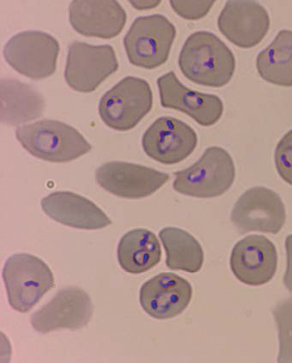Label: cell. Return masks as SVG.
Instances as JSON below:
<instances>
[{"label":"cell","instance_id":"1","mask_svg":"<svg viewBox=\"0 0 292 363\" xmlns=\"http://www.w3.org/2000/svg\"><path fill=\"white\" fill-rule=\"evenodd\" d=\"M179 65L187 79L218 89L232 79L236 60L231 49L219 37L211 32L198 31L185 40Z\"/></svg>","mask_w":292,"mask_h":363},{"label":"cell","instance_id":"2","mask_svg":"<svg viewBox=\"0 0 292 363\" xmlns=\"http://www.w3.org/2000/svg\"><path fill=\"white\" fill-rule=\"evenodd\" d=\"M16 138L31 155L52 163L72 162L92 150L75 128L51 119L18 127Z\"/></svg>","mask_w":292,"mask_h":363},{"label":"cell","instance_id":"3","mask_svg":"<svg viewBox=\"0 0 292 363\" xmlns=\"http://www.w3.org/2000/svg\"><path fill=\"white\" fill-rule=\"evenodd\" d=\"M174 175L172 186L176 192L191 197L213 198L223 195L232 186L236 169L228 151L210 147L194 164Z\"/></svg>","mask_w":292,"mask_h":363},{"label":"cell","instance_id":"4","mask_svg":"<svg viewBox=\"0 0 292 363\" xmlns=\"http://www.w3.org/2000/svg\"><path fill=\"white\" fill-rule=\"evenodd\" d=\"M3 279L11 308L22 313L30 312L55 286V277L47 264L26 253L7 259Z\"/></svg>","mask_w":292,"mask_h":363},{"label":"cell","instance_id":"5","mask_svg":"<svg viewBox=\"0 0 292 363\" xmlns=\"http://www.w3.org/2000/svg\"><path fill=\"white\" fill-rule=\"evenodd\" d=\"M176 35L175 26L166 16H140L123 38L130 63L147 69L159 67L169 57Z\"/></svg>","mask_w":292,"mask_h":363},{"label":"cell","instance_id":"6","mask_svg":"<svg viewBox=\"0 0 292 363\" xmlns=\"http://www.w3.org/2000/svg\"><path fill=\"white\" fill-rule=\"evenodd\" d=\"M153 92L146 80L126 77L102 96L99 114L111 129H133L153 107Z\"/></svg>","mask_w":292,"mask_h":363},{"label":"cell","instance_id":"7","mask_svg":"<svg viewBox=\"0 0 292 363\" xmlns=\"http://www.w3.org/2000/svg\"><path fill=\"white\" fill-rule=\"evenodd\" d=\"M60 43L43 31L28 30L11 37L4 48L8 64L21 75L43 80L55 74Z\"/></svg>","mask_w":292,"mask_h":363},{"label":"cell","instance_id":"8","mask_svg":"<svg viewBox=\"0 0 292 363\" xmlns=\"http://www.w3.org/2000/svg\"><path fill=\"white\" fill-rule=\"evenodd\" d=\"M118 69L112 45H93L74 41L69 44L64 79L69 88L91 93Z\"/></svg>","mask_w":292,"mask_h":363},{"label":"cell","instance_id":"9","mask_svg":"<svg viewBox=\"0 0 292 363\" xmlns=\"http://www.w3.org/2000/svg\"><path fill=\"white\" fill-rule=\"evenodd\" d=\"M231 220L240 234H277L286 220L285 205L276 192L265 187H254L237 200Z\"/></svg>","mask_w":292,"mask_h":363},{"label":"cell","instance_id":"10","mask_svg":"<svg viewBox=\"0 0 292 363\" xmlns=\"http://www.w3.org/2000/svg\"><path fill=\"white\" fill-rule=\"evenodd\" d=\"M94 305L88 293L79 287L62 289L55 298L31 316L36 332L48 333L60 329L79 330L92 319Z\"/></svg>","mask_w":292,"mask_h":363},{"label":"cell","instance_id":"11","mask_svg":"<svg viewBox=\"0 0 292 363\" xmlns=\"http://www.w3.org/2000/svg\"><path fill=\"white\" fill-rule=\"evenodd\" d=\"M97 184L113 195L142 199L153 195L170 179L167 173L123 162L103 164L96 172Z\"/></svg>","mask_w":292,"mask_h":363},{"label":"cell","instance_id":"12","mask_svg":"<svg viewBox=\"0 0 292 363\" xmlns=\"http://www.w3.org/2000/svg\"><path fill=\"white\" fill-rule=\"evenodd\" d=\"M142 147L151 159L164 164L182 162L198 143L196 131L178 118L162 117L142 136Z\"/></svg>","mask_w":292,"mask_h":363},{"label":"cell","instance_id":"13","mask_svg":"<svg viewBox=\"0 0 292 363\" xmlns=\"http://www.w3.org/2000/svg\"><path fill=\"white\" fill-rule=\"evenodd\" d=\"M218 27L232 44L249 49L265 38L270 28V18L258 2L230 0L220 12Z\"/></svg>","mask_w":292,"mask_h":363},{"label":"cell","instance_id":"14","mask_svg":"<svg viewBox=\"0 0 292 363\" xmlns=\"http://www.w3.org/2000/svg\"><path fill=\"white\" fill-rule=\"evenodd\" d=\"M230 266L240 282L250 286H263L276 274V247L264 236L250 235L234 246Z\"/></svg>","mask_w":292,"mask_h":363},{"label":"cell","instance_id":"15","mask_svg":"<svg viewBox=\"0 0 292 363\" xmlns=\"http://www.w3.org/2000/svg\"><path fill=\"white\" fill-rule=\"evenodd\" d=\"M157 85L164 108L182 111L201 126L215 125L223 115L224 104L219 96L188 89L174 72L159 77Z\"/></svg>","mask_w":292,"mask_h":363},{"label":"cell","instance_id":"16","mask_svg":"<svg viewBox=\"0 0 292 363\" xmlns=\"http://www.w3.org/2000/svg\"><path fill=\"white\" fill-rule=\"evenodd\" d=\"M192 286L174 272H162L142 284L140 303L144 311L156 320L172 319L190 304Z\"/></svg>","mask_w":292,"mask_h":363},{"label":"cell","instance_id":"17","mask_svg":"<svg viewBox=\"0 0 292 363\" xmlns=\"http://www.w3.org/2000/svg\"><path fill=\"white\" fill-rule=\"evenodd\" d=\"M69 19L78 34L113 39L125 28L127 14L114 0H74L69 6Z\"/></svg>","mask_w":292,"mask_h":363},{"label":"cell","instance_id":"18","mask_svg":"<svg viewBox=\"0 0 292 363\" xmlns=\"http://www.w3.org/2000/svg\"><path fill=\"white\" fill-rule=\"evenodd\" d=\"M43 212L60 224L81 230H99L112 220L93 201L77 194L57 191L41 201Z\"/></svg>","mask_w":292,"mask_h":363},{"label":"cell","instance_id":"19","mask_svg":"<svg viewBox=\"0 0 292 363\" xmlns=\"http://www.w3.org/2000/svg\"><path fill=\"white\" fill-rule=\"evenodd\" d=\"M0 96L4 125H19L43 116L44 98L30 84L15 78H2Z\"/></svg>","mask_w":292,"mask_h":363},{"label":"cell","instance_id":"20","mask_svg":"<svg viewBox=\"0 0 292 363\" xmlns=\"http://www.w3.org/2000/svg\"><path fill=\"white\" fill-rule=\"evenodd\" d=\"M119 265L133 274H143L160 262L162 247L154 233L147 229H134L123 235L117 251Z\"/></svg>","mask_w":292,"mask_h":363},{"label":"cell","instance_id":"21","mask_svg":"<svg viewBox=\"0 0 292 363\" xmlns=\"http://www.w3.org/2000/svg\"><path fill=\"white\" fill-rule=\"evenodd\" d=\"M259 75L269 84L292 86V31L283 30L257 57Z\"/></svg>","mask_w":292,"mask_h":363},{"label":"cell","instance_id":"22","mask_svg":"<svg viewBox=\"0 0 292 363\" xmlns=\"http://www.w3.org/2000/svg\"><path fill=\"white\" fill-rule=\"evenodd\" d=\"M159 238L166 250L168 268L191 274L201 269L204 262L203 247L191 234L176 227H166L160 230Z\"/></svg>","mask_w":292,"mask_h":363},{"label":"cell","instance_id":"23","mask_svg":"<svg viewBox=\"0 0 292 363\" xmlns=\"http://www.w3.org/2000/svg\"><path fill=\"white\" fill-rule=\"evenodd\" d=\"M273 315L279 330L278 362L292 363V298L279 303Z\"/></svg>","mask_w":292,"mask_h":363},{"label":"cell","instance_id":"24","mask_svg":"<svg viewBox=\"0 0 292 363\" xmlns=\"http://www.w3.org/2000/svg\"><path fill=\"white\" fill-rule=\"evenodd\" d=\"M274 162L279 175L286 183L292 185V130L278 143Z\"/></svg>","mask_w":292,"mask_h":363},{"label":"cell","instance_id":"25","mask_svg":"<svg viewBox=\"0 0 292 363\" xmlns=\"http://www.w3.org/2000/svg\"><path fill=\"white\" fill-rule=\"evenodd\" d=\"M171 6L176 14L186 20H199L205 18L215 5V0L204 1H185V0H171Z\"/></svg>","mask_w":292,"mask_h":363},{"label":"cell","instance_id":"26","mask_svg":"<svg viewBox=\"0 0 292 363\" xmlns=\"http://www.w3.org/2000/svg\"><path fill=\"white\" fill-rule=\"evenodd\" d=\"M287 267L283 276V284L292 293V234L286 239Z\"/></svg>","mask_w":292,"mask_h":363},{"label":"cell","instance_id":"27","mask_svg":"<svg viewBox=\"0 0 292 363\" xmlns=\"http://www.w3.org/2000/svg\"><path fill=\"white\" fill-rule=\"evenodd\" d=\"M131 6H133L135 9L138 11H145L154 9V8L157 7L162 1L157 0H151V1H130Z\"/></svg>","mask_w":292,"mask_h":363}]
</instances>
